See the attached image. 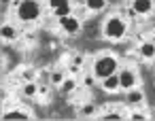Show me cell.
<instances>
[{"label":"cell","mask_w":155,"mask_h":121,"mask_svg":"<svg viewBox=\"0 0 155 121\" xmlns=\"http://www.w3.org/2000/svg\"><path fill=\"white\" fill-rule=\"evenodd\" d=\"M0 36H2L5 43H13V41H17V36H19V30H17V26H13V24H2V28H0Z\"/></svg>","instance_id":"cell-8"},{"label":"cell","mask_w":155,"mask_h":121,"mask_svg":"<svg viewBox=\"0 0 155 121\" xmlns=\"http://www.w3.org/2000/svg\"><path fill=\"white\" fill-rule=\"evenodd\" d=\"M72 64H77V66H83V57H81V55H74V57H72Z\"/></svg>","instance_id":"cell-24"},{"label":"cell","mask_w":155,"mask_h":121,"mask_svg":"<svg viewBox=\"0 0 155 121\" xmlns=\"http://www.w3.org/2000/svg\"><path fill=\"white\" fill-rule=\"evenodd\" d=\"M117 68H119V60H117L115 55H110V53L98 55V57L94 60V64H91V72H94V77L100 79V81L106 79V77H110V74H115Z\"/></svg>","instance_id":"cell-1"},{"label":"cell","mask_w":155,"mask_h":121,"mask_svg":"<svg viewBox=\"0 0 155 121\" xmlns=\"http://www.w3.org/2000/svg\"><path fill=\"white\" fill-rule=\"evenodd\" d=\"M85 7H87V11H91V13H100V11L106 7V0H85Z\"/></svg>","instance_id":"cell-13"},{"label":"cell","mask_w":155,"mask_h":121,"mask_svg":"<svg viewBox=\"0 0 155 121\" xmlns=\"http://www.w3.org/2000/svg\"><path fill=\"white\" fill-rule=\"evenodd\" d=\"M60 28L66 32V34H77L81 30V21L74 17V15H66L60 19Z\"/></svg>","instance_id":"cell-5"},{"label":"cell","mask_w":155,"mask_h":121,"mask_svg":"<svg viewBox=\"0 0 155 121\" xmlns=\"http://www.w3.org/2000/svg\"><path fill=\"white\" fill-rule=\"evenodd\" d=\"M47 93V87H38V96H45Z\"/></svg>","instance_id":"cell-25"},{"label":"cell","mask_w":155,"mask_h":121,"mask_svg":"<svg viewBox=\"0 0 155 121\" xmlns=\"http://www.w3.org/2000/svg\"><path fill=\"white\" fill-rule=\"evenodd\" d=\"M125 32H127V24H125L119 15L108 17V19L104 21V26H102V34H104V38H108V41H121V38L125 36Z\"/></svg>","instance_id":"cell-3"},{"label":"cell","mask_w":155,"mask_h":121,"mask_svg":"<svg viewBox=\"0 0 155 121\" xmlns=\"http://www.w3.org/2000/svg\"><path fill=\"white\" fill-rule=\"evenodd\" d=\"M24 79L26 81H34V70H24Z\"/></svg>","instance_id":"cell-23"},{"label":"cell","mask_w":155,"mask_h":121,"mask_svg":"<svg viewBox=\"0 0 155 121\" xmlns=\"http://www.w3.org/2000/svg\"><path fill=\"white\" fill-rule=\"evenodd\" d=\"M64 2H70V0H49V7H51V9H58V7L64 5Z\"/></svg>","instance_id":"cell-21"},{"label":"cell","mask_w":155,"mask_h":121,"mask_svg":"<svg viewBox=\"0 0 155 121\" xmlns=\"http://www.w3.org/2000/svg\"><path fill=\"white\" fill-rule=\"evenodd\" d=\"M151 41H153V43H155V34H153V36H151Z\"/></svg>","instance_id":"cell-26"},{"label":"cell","mask_w":155,"mask_h":121,"mask_svg":"<svg viewBox=\"0 0 155 121\" xmlns=\"http://www.w3.org/2000/svg\"><path fill=\"white\" fill-rule=\"evenodd\" d=\"M68 70H70V74H79V72H81V66H77V64H70V66H68Z\"/></svg>","instance_id":"cell-22"},{"label":"cell","mask_w":155,"mask_h":121,"mask_svg":"<svg viewBox=\"0 0 155 121\" xmlns=\"http://www.w3.org/2000/svg\"><path fill=\"white\" fill-rule=\"evenodd\" d=\"M132 9L136 11V15H149L155 5H153V0H132Z\"/></svg>","instance_id":"cell-9"},{"label":"cell","mask_w":155,"mask_h":121,"mask_svg":"<svg viewBox=\"0 0 155 121\" xmlns=\"http://www.w3.org/2000/svg\"><path fill=\"white\" fill-rule=\"evenodd\" d=\"M41 2L38 0H19V5L15 7V13H17V19L24 21V24H32L41 17Z\"/></svg>","instance_id":"cell-2"},{"label":"cell","mask_w":155,"mask_h":121,"mask_svg":"<svg viewBox=\"0 0 155 121\" xmlns=\"http://www.w3.org/2000/svg\"><path fill=\"white\" fill-rule=\"evenodd\" d=\"M74 89H77V81H74L72 77H66L64 83L60 85V91H62V93H72Z\"/></svg>","instance_id":"cell-15"},{"label":"cell","mask_w":155,"mask_h":121,"mask_svg":"<svg viewBox=\"0 0 155 121\" xmlns=\"http://www.w3.org/2000/svg\"><path fill=\"white\" fill-rule=\"evenodd\" d=\"M100 85H102V89H104V91H108V93H115V91H119V89H121L119 72H115V74H110V77L102 79V81H100Z\"/></svg>","instance_id":"cell-6"},{"label":"cell","mask_w":155,"mask_h":121,"mask_svg":"<svg viewBox=\"0 0 155 121\" xmlns=\"http://www.w3.org/2000/svg\"><path fill=\"white\" fill-rule=\"evenodd\" d=\"M130 119H134V121H144V119H149V115H144V113H130Z\"/></svg>","instance_id":"cell-20"},{"label":"cell","mask_w":155,"mask_h":121,"mask_svg":"<svg viewBox=\"0 0 155 121\" xmlns=\"http://www.w3.org/2000/svg\"><path fill=\"white\" fill-rule=\"evenodd\" d=\"M138 53H140L142 60H153V57H155V43H153L151 38L144 41V43H140V45H138Z\"/></svg>","instance_id":"cell-10"},{"label":"cell","mask_w":155,"mask_h":121,"mask_svg":"<svg viewBox=\"0 0 155 121\" xmlns=\"http://www.w3.org/2000/svg\"><path fill=\"white\" fill-rule=\"evenodd\" d=\"M21 93H24L26 98H36V96H38V85H36L34 81H26V85H24Z\"/></svg>","instance_id":"cell-12"},{"label":"cell","mask_w":155,"mask_h":121,"mask_svg":"<svg viewBox=\"0 0 155 121\" xmlns=\"http://www.w3.org/2000/svg\"><path fill=\"white\" fill-rule=\"evenodd\" d=\"M96 81H98V79H96V77H94V72H91V74H85L83 85H85V87H94V85H96Z\"/></svg>","instance_id":"cell-19"},{"label":"cell","mask_w":155,"mask_h":121,"mask_svg":"<svg viewBox=\"0 0 155 121\" xmlns=\"http://www.w3.org/2000/svg\"><path fill=\"white\" fill-rule=\"evenodd\" d=\"M119 81H121V89H132V87H136V83H138V74H136V70H132V68H123V70H119Z\"/></svg>","instance_id":"cell-4"},{"label":"cell","mask_w":155,"mask_h":121,"mask_svg":"<svg viewBox=\"0 0 155 121\" xmlns=\"http://www.w3.org/2000/svg\"><path fill=\"white\" fill-rule=\"evenodd\" d=\"M100 119H104V121H119V119H123V115L121 113H102Z\"/></svg>","instance_id":"cell-18"},{"label":"cell","mask_w":155,"mask_h":121,"mask_svg":"<svg viewBox=\"0 0 155 121\" xmlns=\"http://www.w3.org/2000/svg\"><path fill=\"white\" fill-rule=\"evenodd\" d=\"M96 104H83L81 108H79V115L81 117H96Z\"/></svg>","instance_id":"cell-16"},{"label":"cell","mask_w":155,"mask_h":121,"mask_svg":"<svg viewBox=\"0 0 155 121\" xmlns=\"http://www.w3.org/2000/svg\"><path fill=\"white\" fill-rule=\"evenodd\" d=\"M125 98H127V102H130L132 106H138V104H142V102H144V93H142V89H138V87L127 89Z\"/></svg>","instance_id":"cell-11"},{"label":"cell","mask_w":155,"mask_h":121,"mask_svg":"<svg viewBox=\"0 0 155 121\" xmlns=\"http://www.w3.org/2000/svg\"><path fill=\"white\" fill-rule=\"evenodd\" d=\"M32 115L24 108H11V110H5L2 113V119L5 121H28Z\"/></svg>","instance_id":"cell-7"},{"label":"cell","mask_w":155,"mask_h":121,"mask_svg":"<svg viewBox=\"0 0 155 121\" xmlns=\"http://www.w3.org/2000/svg\"><path fill=\"white\" fill-rule=\"evenodd\" d=\"M53 11V15L58 17V19H62V17H66V15H72V7H70V2H64V5H60L58 9H51Z\"/></svg>","instance_id":"cell-14"},{"label":"cell","mask_w":155,"mask_h":121,"mask_svg":"<svg viewBox=\"0 0 155 121\" xmlns=\"http://www.w3.org/2000/svg\"><path fill=\"white\" fill-rule=\"evenodd\" d=\"M64 79H66V74H64V70H51V83L53 85H62L64 83Z\"/></svg>","instance_id":"cell-17"}]
</instances>
